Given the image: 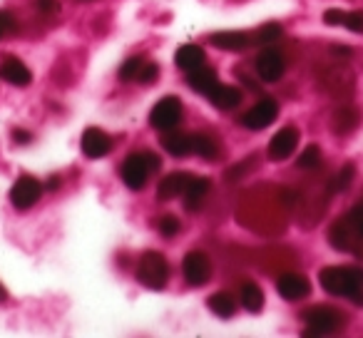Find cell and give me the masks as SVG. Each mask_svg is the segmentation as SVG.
Masks as SVG:
<instances>
[{
  "instance_id": "obj_1",
  "label": "cell",
  "mask_w": 363,
  "mask_h": 338,
  "mask_svg": "<svg viewBox=\"0 0 363 338\" xmlns=\"http://www.w3.org/2000/svg\"><path fill=\"white\" fill-rule=\"evenodd\" d=\"M318 283L326 293L363 306V269L361 266H326L318 274Z\"/></svg>"
},
{
  "instance_id": "obj_2",
  "label": "cell",
  "mask_w": 363,
  "mask_h": 338,
  "mask_svg": "<svg viewBox=\"0 0 363 338\" xmlns=\"http://www.w3.org/2000/svg\"><path fill=\"white\" fill-rule=\"evenodd\" d=\"M328 242L338 252L348 254H363V199L351 209L348 214L338 217L331 224Z\"/></svg>"
},
{
  "instance_id": "obj_3",
  "label": "cell",
  "mask_w": 363,
  "mask_h": 338,
  "mask_svg": "<svg viewBox=\"0 0 363 338\" xmlns=\"http://www.w3.org/2000/svg\"><path fill=\"white\" fill-rule=\"evenodd\" d=\"M157 169H160V157H155L152 152H135L122 159L120 177L132 192H140Z\"/></svg>"
},
{
  "instance_id": "obj_4",
  "label": "cell",
  "mask_w": 363,
  "mask_h": 338,
  "mask_svg": "<svg viewBox=\"0 0 363 338\" xmlns=\"http://www.w3.org/2000/svg\"><path fill=\"white\" fill-rule=\"evenodd\" d=\"M137 281L152 291H162L169 281V261L160 252H145L137 261Z\"/></svg>"
},
{
  "instance_id": "obj_5",
  "label": "cell",
  "mask_w": 363,
  "mask_h": 338,
  "mask_svg": "<svg viewBox=\"0 0 363 338\" xmlns=\"http://www.w3.org/2000/svg\"><path fill=\"white\" fill-rule=\"evenodd\" d=\"M303 323H306V336H333L346 326V316L333 306H313L303 313Z\"/></svg>"
},
{
  "instance_id": "obj_6",
  "label": "cell",
  "mask_w": 363,
  "mask_h": 338,
  "mask_svg": "<svg viewBox=\"0 0 363 338\" xmlns=\"http://www.w3.org/2000/svg\"><path fill=\"white\" fill-rule=\"evenodd\" d=\"M43 197V182L33 174H21L11 187V204L21 212L35 207Z\"/></svg>"
},
{
  "instance_id": "obj_7",
  "label": "cell",
  "mask_w": 363,
  "mask_h": 338,
  "mask_svg": "<svg viewBox=\"0 0 363 338\" xmlns=\"http://www.w3.org/2000/svg\"><path fill=\"white\" fill-rule=\"evenodd\" d=\"M182 115H184V110H182V100L174 95H167V97H162L155 107H152L150 125L160 132L174 130V127L182 122Z\"/></svg>"
},
{
  "instance_id": "obj_8",
  "label": "cell",
  "mask_w": 363,
  "mask_h": 338,
  "mask_svg": "<svg viewBox=\"0 0 363 338\" xmlns=\"http://www.w3.org/2000/svg\"><path fill=\"white\" fill-rule=\"evenodd\" d=\"M182 274L189 286H204L212 278V259L204 252H189L182 259Z\"/></svg>"
},
{
  "instance_id": "obj_9",
  "label": "cell",
  "mask_w": 363,
  "mask_h": 338,
  "mask_svg": "<svg viewBox=\"0 0 363 338\" xmlns=\"http://www.w3.org/2000/svg\"><path fill=\"white\" fill-rule=\"evenodd\" d=\"M254 67H257V75L262 77L264 82H279L284 77V72H286V60H284L281 50L267 45L257 55Z\"/></svg>"
},
{
  "instance_id": "obj_10",
  "label": "cell",
  "mask_w": 363,
  "mask_h": 338,
  "mask_svg": "<svg viewBox=\"0 0 363 338\" xmlns=\"http://www.w3.org/2000/svg\"><path fill=\"white\" fill-rule=\"evenodd\" d=\"M279 117V102L272 100V97H262L254 107H249V112L242 117V125L247 130H267L274 120Z\"/></svg>"
},
{
  "instance_id": "obj_11",
  "label": "cell",
  "mask_w": 363,
  "mask_h": 338,
  "mask_svg": "<svg viewBox=\"0 0 363 338\" xmlns=\"http://www.w3.org/2000/svg\"><path fill=\"white\" fill-rule=\"evenodd\" d=\"M277 291L284 301H301L311 293V281L303 274L286 271L277 278Z\"/></svg>"
},
{
  "instance_id": "obj_12",
  "label": "cell",
  "mask_w": 363,
  "mask_h": 338,
  "mask_svg": "<svg viewBox=\"0 0 363 338\" xmlns=\"http://www.w3.org/2000/svg\"><path fill=\"white\" fill-rule=\"evenodd\" d=\"M80 147L87 159H102L112 152V137L102 132L100 127H87L80 137Z\"/></svg>"
},
{
  "instance_id": "obj_13",
  "label": "cell",
  "mask_w": 363,
  "mask_h": 338,
  "mask_svg": "<svg viewBox=\"0 0 363 338\" xmlns=\"http://www.w3.org/2000/svg\"><path fill=\"white\" fill-rule=\"evenodd\" d=\"M296 147H298V130L289 125L272 137L267 154H269V159H274V162H286L289 157L296 152Z\"/></svg>"
},
{
  "instance_id": "obj_14",
  "label": "cell",
  "mask_w": 363,
  "mask_h": 338,
  "mask_svg": "<svg viewBox=\"0 0 363 338\" xmlns=\"http://www.w3.org/2000/svg\"><path fill=\"white\" fill-rule=\"evenodd\" d=\"M0 77L13 87H28L33 82V72L18 55H3L0 60Z\"/></svg>"
},
{
  "instance_id": "obj_15",
  "label": "cell",
  "mask_w": 363,
  "mask_h": 338,
  "mask_svg": "<svg viewBox=\"0 0 363 338\" xmlns=\"http://www.w3.org/2000/svg\"><path fill=\"white\" fill-rule=\"evenodd\" d=\"M214 47L219 50H227V52H242V50H249L254 45V38L252 33H244V30H224V33H214L209 38Z\"/></svg>"
},
{
  "instance_id": "obj_16",
  "label": "cell",
  "mask_w": 363,
  "mask_h": 338,
  "mask_svg": "<svg viewBox=\"0 0 363 338\" xmlns=\"http://www.w3.org/2000/svg\"><path fill=\"white\" fill-rule=\"evenodd\" d=\"M207 97H209V102H212V105L217 107V110H222V112L237 110V107L242 105V100H244V95H242V90H239V87L222 85V82H217Z\"/></svg>"
},
{
  "instance_id": "obj_17",
  "label": "cell",
  "mask_w": 363,
  "mask_h": 338,
  "mask_svg": "<svg viewBox=\"0 0 363 338\" xmlns=\"http://www.w3.org/2000/svg\"><path fill=\"white\" fill-rule=\"evenodd\" d=\"M361 125V110L356 105H338L331 115V127L336 135H351Z\"/></svg>"
},
{
  "instance_id": "obj_18",
  "label": "cell",
  "mask_w": 363,
  "mask_h": 338,
  "mask_svg": "<svg viewBox=\"0 0 363 338\" xmlns=\"http://www.w3.org/2000/svg\"><path fill=\"white\" fill-rule=\"evenodd\" d=\"M189 182H192V174H187V172L167 174V177L160 182V187H157V197H160L162 202H169V199L182 197V194L187 192Z\"/></svg>"
},
{
  "instance_id": "obj_19",
  "label": "cell",
  "mask_w": 363,
  "mask_h": 338,
  "mask_svg": "<svg viewBox=\"0 0 363 338\" xmlns=\"http://www.w3.org/2000/svg\"><path fill=\"white\" fill-rule=\"evenodd\" d=\"M160 142H162V147H164L167 154L177 157V159H184V157L192 154V135H187V132L167 130Z\"/></svg>"
},
{
  "instance_id": "obj_20",
  "label": "cell",
  "mask_w": 363,
  "mask_h": 338,
  "mask_svg": "<svg viewBox=\"0 0 363 338\" xmlns=\"http://www.w3.org/2000/svg\"><path fill=\"white\" fill-rule=\"evenodd\" d=\"M209 192H212V179L209 177H192L187 192L182 194V199H184V209H187V212H199V207H202V202L207 199Z\"/></svg>"
},
{
  "instance_id": "obj_21",
  "label": "cell",
  "mask_w": 363,
  "mask_h": 338,
  "mask_svg": "<svg viewBox=\"0 0 363 338\" xmlns=\"http://www.w3.org/2000/svg\"><path fill=\"white\" fill-rule=\"evenodd\" d=\"M187 82H189V87L197 92V95L207 97L209 92H212V87L219 82V77H217V70L204 62V65H199V67H194V70L187 72Z\"/></svg>"
},
{
  "instance_id": "obj_22",
  "label": "cell",
  "mask_w": 363,
  "mask_h": 338,
  "mask_svg": "<svg viewBox=\"0 0 363 338\" xmlns=\"http://www.w3.org/2000/svg\"><path fill=\"white\" fill-rule=\"evenodd\" d=\"M207 62V52L202 50L199 45H182L179 50L174 52V65L179 67L182 72H189V70H194V67H199V65H204Z\"/></svg>"
},
{
  "instance_id": "obj_23",
  "label": "cell",
  "mask_w": 363,
  "mask_h": 338,
  "mask_svg": "<svg viewBox=\"0 0 363 338\" xmlns=\"http://www.w3.org/2000/svg\"><path fill=\"white\" fill-rule=\"evenodd\" d=\"M239 303H242V306L247 308L249 313H259L264 308V291H262V286H259L257 281H252V278L242 281V286H239Z\"/></svg>"
},
{
  "instance_id": "obj_24",
  "label": "cell",
  "mask_w": 363,
  "mask_h": 338,
  "mask_svg": "<svg viewBox=\"0 0 363 338\" xmlns=\"http://www.w3.org/2000/svg\"><path fill=\"white\" fill-rule=\"evenodd\" d=\"M219 142L214 135H207V132H199V135H192V154L202 157V159H217L219 157Z\"/></svg>"
},
{
  "instance_id": "obj_25",
  "label": "cell",
  "mask_w": 363,
  "mask_h": 338,
  "mask_svg": "<svg viewBox=\"0 0 363 338\" xmlns=\"http://www.w3.org/2000/svg\"><path fill=\"white\" fill-rule=\"evenodd\" d=\"M207 306H209V311H212L214 316H219V318H232L234 313H237V301H234V296H232V293H227V291L212 293V296H209V301H207Z\"/></svg>"
},
{
  "instance_id": "obj_26",
  "label": "cell",
  "mask_w": 363,
  "mask_h": 338,
  "mask_svg": "<svg viewBox=\"0 0 363 338\" xmlns=\"http://www.w3.org/2000/svg\"><path fill=\"white\" fill-rule=\"evenodd\" d=\"M323 157H321V150H318V145H308L306 150L301 152V157H298L296 167L298 169H303V172H316L318 167H321Z\"/></svg>"
},
{
  "instance_id": "obj_27",
  "label": "cell",
  "mask_w": 363,
  "mask_h": 338,
  "mask_svg": "<svg viewBox=\"0 0 363 338\" xmlns=\"http://www.w3.org/2000/svg\"><path fill=\"white\" fill-rule=\"evenodd\" d=\"M252 38H254V45H259V47L274 45V43L281 38V28L272 23V26H264V28H259L257 33H252Z\"/></svg>"
},
{
  "instance_id": "obj_28",
  "label": "cell",
  "mask_w": 363,
  "mask_h": 338,
  "mask_svg": "<svg viewBox=\"0 0 363 338\" xmlns=\"http://www.w3.org/2000/svg\"><path fill=\"white\" fill-rule=\"evenodd\" d=\"M142 62H145V57L142 55H132V57H127L125 62H122V67H120V80L122 82H132V80H137V75H140V67H142Z\"/></svg>"
},
{
  "instance_id": "obj_29",
  "label": "cell",
  "mask_w": 363,
  "mask_h": 338,
  "mask_svg": "<svg viewBox=\"0 0 363 338\" xmlns=\"http://www.w3.org/2000/svg\"><path fill=\"white\" fill-rule=\"evenodd\" d=\"M353 174H356L353 164H346V167L341 169V172H338L336 177L331 179V184H328V192H331V194H338V192H343V189H348V184H351Z\"/></svg>"
},
{
  "instance_id": "obj_30",
  "label": "cell",
  "mask_w": 363,
  "mask_h": 338,
  "mask_svg": "<svg viewBox=\"0 0 363 338\" xmlns=\"http://www.w3.org/2000/svg\"><path fill=\"white\" fill-rule=\"evenodd\" d=\"M157 232H160L162 237H167V239L177 237V234L182 232L179 219L172 217V214H164V217H160V222H157Z\"/></svg>"
},
{
  "instance_id": "obj_31",
  "label": "cell",
  "mask_w": 363,
  "mask_h": 338,
  "mask_svg": "<svg viewBox=\"0 0 363 338\" xmlns=\"http://www.w3.org/2000/svg\"><path fill=\"white\" fill-rule=\"evenodd\" d=\"M33 11L43 18H55L60 13V0H33Z\"/></svg>"
},
{
  "instance_id": "obj_32",
  "label": "cell",
  "mask_w": 363,
  "mask_h": 338,
  "mask_svg": "<svg viewBox=\"0 0 363 338\" xmlns=\"http://www.w3.org/2000/svg\"><path fill=\"white\" fill-rule=\"evenodd\" d=\"M341 26L346 28V30H351V33H361V35H363V11H351V13L343 11Z\"/></svg>"
},
{
  "instance_id": "obj_33",
  "label": "cell",
  "mask_w": 363,
  "mask_h": 338,
  "mask_svg": "<svg viewBox=\"0 0 363 338\" xmlns=\"http://www.w3.org/2000/svg\"><path fill=\"white\" fill-rule=\"evenodd\" d=\"M157 77H160V67H157L155 62H147V60L142 62L137 82H142V85H152V82H157Z\"/></svg>"
},
{
  "instance_id": "obj_34",
  "label": "cell",
  "mask_w": 363,
  "mask_h": 338,
  "mask_svg": "<svg viewBox=\"0 0 363 338\" xmlns=\"http://www.w3.org/2000/svg\"><path fill=\"white\" fill-rule=\"evenodd\" d=\"M16 30H18L16 16H13V13H8V11H0V40H3L6 35H13Z\"/></svg>"
},
{
  "instance_id": "obj_35",
  "label": "cell",
  "mask_w": 363,
  "mask_h": 338,
  "mask_svg": "<svg viewBox=\"0 0 363 338\" xmlns=\"http://www.w3.org/2000/svg\"><path fill=\"white\" fill-rule=\"evenodd\" d=\"M11 140L16 142L18 147H23V145H30V142H33V135H30L28 130H21V127H18V130H13Z\"/></svg>"
},
{
  "instance_id": "obj_36",
  "label": "cell",
  "mask_w": 363,
  "mask_h": 338,
  "mask_svg": "<svg viewBox=\"0 0 363 338\" xmlns=\"http://www.w3.org/2000/svg\"><path fill=\"white\" fill-rule=\"evenodd\" d=\"M341 18H343V11H338V8L323 13V23H328V26H341Z\"/></svg>"
},
{
  "instance_id": "obj_37",
  "label": "cell",
  "mask_w": 363,
  "mask_h": 338,
  "mask_svg": "<svg viewBox=\"0 0 363 338\" xmlns=\"http://www.w3.org/2000/svg\"><path fill=\"white\" fill-rule=\"evenodd\" d=\"M57 187H60V177H50V179H48V189H52V192H55Z\"/></svg>"
},
{
  "instance_id": "obj_38",
  "label": "cell",
  "mask_w": 363,
  "mask_h": 338,
  "mask_svg": "<svg viewBox=\"0 0 363 338\" xmlns=\"http://www.w3.org/2000/svg\"><path fill=\"white\" fill-rule=\"evenodd\" d=\"M8 301V288L0 283V303H6Z\"/></svg>"
},
{
  "instance_id": "obj_39",
  "label": "cell",
  "mask_w": 363,
  "mask_h": 338,
  "mask_svg": "<svg viewBox=\"0 0 363 338\" xmlns=\"http://www.w3.org/2000/svg\"><path fill=\"white\" fill-rule=\"evenodd\" d=\"M82 3H90V0H82Z\"/></svg>"
}]
</instances>
